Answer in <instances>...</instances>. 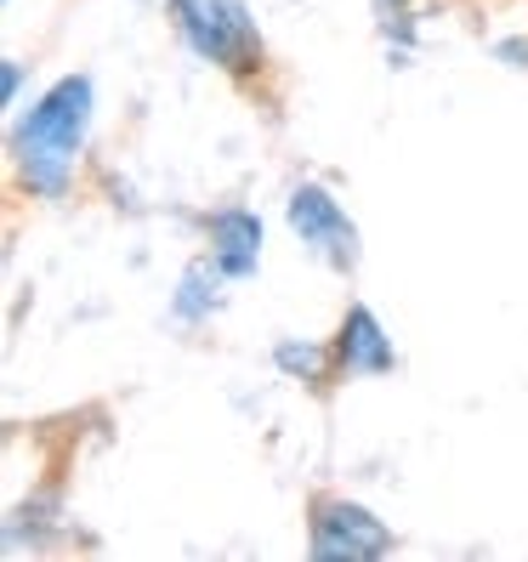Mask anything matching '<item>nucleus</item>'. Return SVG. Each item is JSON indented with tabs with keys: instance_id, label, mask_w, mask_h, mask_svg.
Segmentation results:
<instances>
[{
	"instance_id": "1",
	"label": "nucleus",
	"mask_w": 528,
	"mask_h": 562,
	"mask_svg": "<svg viewBox=\"0 0 528 562\" xmlns=\"http://www.w3.org/2000/svg\"><path fill=\"white\" fill-rule=\"evenodd\" d=\"M97 91L86 75H63L57 86L41 91V103L29 109L12 131V159H18V182L41 200H63L75 177V154L86 148Z\"/></svg>"
},
{
	"instance_id": "6",
	"label": "nucleus",
	"mask_w": 528,
	"mask_h": 562,
	"mask_svg": "<svg viewBox=\"0 0 528 562\" xmlns=\"http://www.w3.org/2000/svg\"><path fill=\"white\" fill-rule=\"evenodd\" d=\"M205 239H211V261L227 279H250L261 268V216L245 205H227L205 222Z\"/></svg>"
},
{
	"instance_id": "3",
	"label": "nucleus",
	"mask_w": 528,
	"mask_h": 562,
	"mask_svg": "<svg viewBox=\"0 0 528 562\" xmlns=\"http://www.w3.org/2000/svg\"><path fill=\"white\" fill-rule=\"evenodd\" d=\"M307 551L318 562H381V557H392V528L370 506L347 501V494H313Z\"/></svg>"
},
{
	"instance_id": "7",
	"label": "nucleus",
	"mask_w": 528,
	"mask_h": 562,
	"mask_svg": "<svg viewBox=\"0 0 528 562\" xmlns=\"http://www.w3.org/2000/svg\"><path fill=\"white\" fill-rule=\"evenodd\" d=\"M222 279H227V273L216 268V261H193V268L182 273V284H177V302H171L177 318H188V324H193V318H211V313H216V284H222Z\"/></svg>"
},
{
	"instance_id": "4",
	"label": "nucleus",
	"mask_w": 528,
	"mask_h": 562,
	"mask_svg": "<svg viewBox=\"0 0 528 562\" xmlns=\"http://www.w3.org/2000/svg\"><path fill=\"white\" fill-rule=\"evenodd\" d=\"M284 222H290V234L302 239L307 250H318L336 273H352V268H358V227H352V216L336 205V193H329V188L295 182L290 200H284Z\"/></svg>"
},
{
	"instance_id": "5",
	"label": "nucleus",
	"mask_w": 528,
	"mask_h": 562,
	"mask_svg": "<svg viewBox=\"0 0 528 562\" xmlns=\"http://www.w3.org/2000/svg\"><path fill=\"white\" fill-rule=\"evenodd\" d=\"M336 370H347V375H386L392 363H398V352H392V336L381 329V318L364 307V302H352L347 307V318H341V329H336Z\"/></svg>"
},
{
	"instance_id": "9",
	"label": "nucleus",
	"mask_w": 528,
	"mask_h": 562,
	"mask_svg": "<svg viewBox=\"0 0 528 562\" xmlns=\"http://www.w3.org/2000/svg\"><path fill=\"white\" fill-rule=\"evenodd\" d=\"M18 86H23V63H18V57H7V63H0V91H7V103L18 97Z\"/></svg>"
},
{
	"instance_id": "8",
	"label": "nucleus",
	"mask_w": 528,
	"mask_h": 562,
	"mask_svg": "<svg viewBox=\"0 0 528 562\" xmlns=\"http://www.w3.org/2000/svg\"><path fill=\"white\" fill-rule=\"evenodd\" d=\"M273 363H279V370L284 375H302L307 386H324V370H329V363H336V352H324V347H295V341H279L273 347Z\"/></svg>"
},
{
	"instance_id": "10",
	"label": "nucleus",
	"mask_w": 528,
	"mask_h": 562,
	"mask_svg": "<svg viewBox=\"0 0 528 562\" xmlns=\"http://www.w3.org/2000/svg\"><path fill=\"white\" fill-rule=\"evenodd\" d=\"M386 7H409V0H386Z\"/></svg>"
},
{
	"instance_id": "2",
	"label": "nucleus",
	"mask_w": 528,
	"mask_h": 562,
	"mask_svg": "<svg viewBox=\"0 0 528 562\" xmlns=\"http://www.w3.org/2000/svg\"><path fill=\"white\" fill-rule=\"evenodd\" d=\"M171 12L182 23V41L222 75L256 80L268 69V46H261V29L245 0H171Z\"/></svg>"
}]
</instances>
